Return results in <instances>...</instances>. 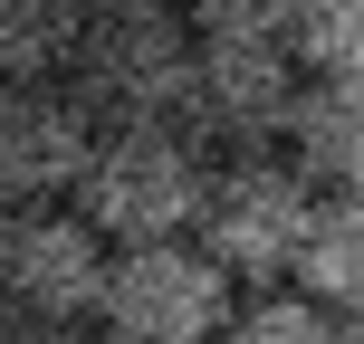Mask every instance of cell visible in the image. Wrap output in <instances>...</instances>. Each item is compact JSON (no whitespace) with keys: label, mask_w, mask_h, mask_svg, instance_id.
<instances>
[{"label":"cell","mask_w":364,"mask_h":344,"mask_svg":"<svg viewBox=\"0 0 364 344\" xmlns=\"http://www.w3.org/2000/svg\"><path fill=\"white\" fill-rule=\"evenodd\" d=\"M201 182H211V153L173 125H125V134H96L87 172H77L68 211L87 220L106 249H154V239H192L201 211Z\"/></svg>","instance_id":"6da1fadb"},{"label":"cell","mask_w":364,"mask_h":344,"mask_svg":"<svg viewBox=\"0 0 364 344\" xmlns=\"http://www.w3.org/2000/svg\"><path fill=\"white\" fill-rule=\"evenodd\" d=\"M58 87L87 106L96 134H125V125L182 134V115H192V29L182 19H87Z\"/></svg>","instance_id":"7a4b0ae2"},{"label":"cell","mask_w":364,"mask_h":344,"mask_svg":"<svg viewBox=\"0 0 364 344\" xmlns=\"http://www.w3.org/2000/svg\"><path fill=\"white\" fill-rule=\"evenodd\" d=\"M240 287L192 249V239H154V249H106V287H96L87 326L106 344H220Z\"/></svg>","instance_id":"3957f363"},{"label":"cell","mask_w":364,"mask_h":344,"mask_svg":"<svg viewBox=\"0 0 364 344\" xmlns=\"http://www.w3.org/2000/svg\"><path fill=\"white\" fill-rule=\"evenodd\" d=\"M316 192L297 182L278 153H220L211 182H201V211H192V249L211 258L220 277H250V287H278L297 258V230H307Z\"/></svg>","instance_id":"277c9868"},{"label":"cell","mask_w":364,"mask_h":344,"mask_svg":"<svg viewBox=\"0 0 364 344\" xmlns=\"http://www.w3.org/2000/svg\"><path fill=\"white\" fill-rule=\"evenodd\" d=\"M106 287V239L68 201H29L0 220V306L19 326H87Z\"/></svg>","instance_id":"5b68a950"},{"label":"cell","mask_w":364,"mask_h":344,"mask_svg":"<svg viewBox=\"0 0 364 344\" xmlns=\"http://www.w3.org/2000/svg\"><path fill=\"white\" fill-rule=\"evenodd\" d=\"M297 96V67L278 38H192V115H182V134H192L201 153H269L278 144V115H288Z\"/></svg>","instance_id":"8992f818"},{"label":"cell","mask_w":364,"mask_h":344,"mask_svg":"<svg viewBox=\"0 0 364 344\" xmlns=\"http://www.w3.org/2000/svg\"><path fill=\"white\" fill-rule=\"evenodd\" d=\"M96 153V125L68 87H0V201H68Z\"/></svg>","instance_id":"52a82bcc"},{"label":"cell","mask_w":364,"mask_h":344,"mask_svg":"<svg viewBox=\"0 0 364 344\" xmlns=\"http://www.w3.org/2000/svg\"><path fill=\"white\" fill-rule=\"evenodd\" d=\"M269 153L307 192H355V172H364V96H355V77H297Z\"/></svg>","instance_id":"ba28073f"},{"label":"cell","mask_w":364,"mask_h":344,"mask_svg":"<svg viewBox=\"0 0 364 344\" xmlns=\"http://www.w3.org/2000/svg\"><path fill=\"white\" fill-rule=\"evenodd\" d=\"M288 296H307L326 316H355V296H364V201L355 192H316L307 230H297V258H288Z\"/></svg>","instance_id":"9c48e42d"},{"label":"cell","mask_w":364,"mask_h":344,"mask_svg":"<svg viewBox=\"0 0 364 344\" xmlns=\"http://www.w3.org/2000/svg\"><path fill=\"white\" fill-rule=\"evenodd\" d=\"M87 38V0H0V87H58Z\"/></svg>","instance_id":"30bf717a"},{"label":"cell","mask_w":364,"mask_h":344,"mask_svg":"<svg viewBox=\"0 0 364 344\" xmlns=\"http://www.w3.org/2000/svg\"><path fill=\"white\" fill-rule=\"evenodd\" d=\"M278 48L297 77H364V0H288Z\"/></svg>","instance_id":"8fae6325"},{"label":"cell","mask_w":364,"mask_h":344,"mask_svg":"<svg viewBox=\"0 0 364 344\" xmlns=\"http://www.w3.org/2000/svg\"><path fill=\"white\" fill-rule=\"evenodd\" d=\"M220 344H355V316H326V306H307L288 287H259L250 306H230Z\"/></svg>","instance_id":"7c38bea8"},{"label":"cell","mask_w":364,"mask_h":344,"mask_svg":"<svg viewBox=\"0 0 364 344\" xmlns=\"http://www.w3.org/2000/svg\"><path fill=\"white\" fill-rule=\"evenodd\" d=\"M288 0H182V29L192 38H278Z\"/></svg>","instance_id":"4fadbf2b"},{"label":"cell","mask_w":364,"mask_h":344,"mask_svg":"<svg viewBox=\"0 0 364 344\" xmlns=\"http://www.w3.org/2000/svg\"><path fill=\"white\" fill-rule=\"evenodd\" d=\"M87 19H182V0H87Z\"/></svg>","instance_id":"5bb4252c"},{"label":"cell","mask_w":364,"mask_h":344,"mask_svg":"<svg viewBox=\"0 0 364 344\" xmlns=\"http://www.w3.org/2000/svg\"><path fill=\"white\" fill-rule=\"evenodd\" d=\"M29 344H106L96 326H29Z\"/></svg>","instance_id":"9a60e30c"},{"label":"cell","mask_w":364,"mask_h":344,"mask_svg":"<svg viewBox=\"0 0 364 344\" xmlns=\"http://www.w3.org/2000/svg\"><path fill=\"white\" fill-rule=\"evenodd\" d=\"M0 344H29V326H19V316H10V306H0Z\"/></svg>","instance_id":"2e32d148"},{"label":"cell","mask_w":364,"mask_h":344,"mask_svg":"<svg viewBox=\"0 0 364 344\" xmlns=\"http://www.w3.org/2000/svg\"><path fill=\"white\" fill-rule=\"evenodd\" d=\"M0 220H10V201H0Z\"/></svg>","instance_id":"e0dca14e"}]
</instances>
